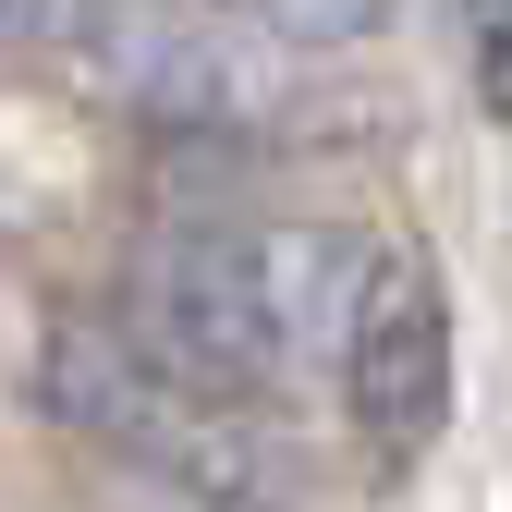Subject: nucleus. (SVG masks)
Returning <instances> with one entry per match:
<instances>
[{
	"label": "nucleus",
	"instance_id": "2",
	"mask_svg": "<svg viewBox=\"0 0 512 512\" xmlns=\"http://www.w3.org/2000/svg\"><path fill=\"white\" fill-rule=\"evenodd\" d=\"M25 391L49 427H74L98 464H122L135 488H171V500H232V512H293V439H281V403H244V391H208L183 378L171 354H147L122 317H61L37 342Z\"/></svg>",
	"mask_w": 512,
	"mask_h": 512
},
{
	"label": "nucleus",
	"instance_id": "5",
	"mask_svg": "<svg viewBox=\"0 0 512 512\" xmlns=\"http://www.w3.org/2000/svg\"><path fill=\"white\" fill-rule=\"evenodd\" d=\"M452 37H464V86L488 122H512V0H452Z\"/></svg>",
	"mask_w": 512,
	"mask_h": 512
},
{
	"label": "nucleus",
	"instance_id": "1",
	"mask_svg": "<svg viewBox=\"0 0 512 512\" xmlns=\"http://www.w3.org/2000/svg\"><path fill=\"white\" fill-rule=\"evenodd\" d=\"M378 232H317V220H256V208H183L147 220V244L122 256V330L171 354L183 378L244 403H293L305 378H330L342 305Z\"/></svg>",
	"mask_w": 512,
	"mask_h": 512
},
{
	"label": "nucleus",
	"instance_id": "3",
	"mask_svg": "<svg viewBox=\"0 0 512 512\" xmlns=\"http://www.w3.org/2000/svg\"><path fill=\"white\" fill-rule=\"evenodd\" d=\"M330 391L366 476H415L452 427V293L415 244H366L354 305H342V342H330Z\"/></svg>",
	"mask_w": 512,
	"mask_h": 512
},
{
	"label": "nucleus",
	"instance_id": "4",
	"mask_svg": "<svg viewBox=\"0 0 512 512\" xmlns=\"http://www.w3.org/2000/svg\"><path fill=\"white\" fill-rule=\"evenodd\" d=\"M232 13L269 37V49L317 61V49H366L378 25H391V0H232Z\"/></svg>",
	"mask_w": 512,
	"mask_h": 512
}]
</instances>
